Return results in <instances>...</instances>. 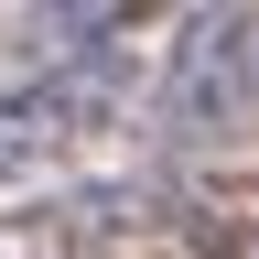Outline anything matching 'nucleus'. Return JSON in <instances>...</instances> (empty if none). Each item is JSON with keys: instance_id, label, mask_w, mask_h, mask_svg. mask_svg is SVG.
<instances>
[{"instance_id": "f03ea898", "label": "nucleus", "mask_w": 259, "mask_h": 259, "mask_svg": "<svg viewBox=\"0 0 259 259\" xmlns=\"http://www.w3.org/2000/svg\"><path fill=\"white\" fill-rule=\"evenodd\" d=\"M259 119V11H194L173 65L151 97V141H216V130Z\"/></svg>"}, {"instance_id": "7ed1b4c3", "label": "nucleus", "mask_w": 259, "mask_h": 259, "mask_svg": "<svg viewBox=\"0 0 259 259\" xmlns=\"http://www.w3.org/2000/svg\"><path fill=\"white\" fill-rule=\"evenodd\" d=\"M0 259H119V248L76 216V194H32V205H0Z\"/></svg>"}, {"instance_id": "f257e3e1", "label": "nucleus", "mask_w": 259, "mask_h": 259, "mask_svg": "<svg viewBox=\"0 0 259 259\" xmlns=\"http://www.w3.org/2000/svg\"><path fill=\"white\" fill-rule=\"evenodd\" d=\"M130 108H141L130 54H97V65H65V76H32V87L0 97V173L76 162V151L108 141V130H130Z\"/></svg>"}]
</instances>
